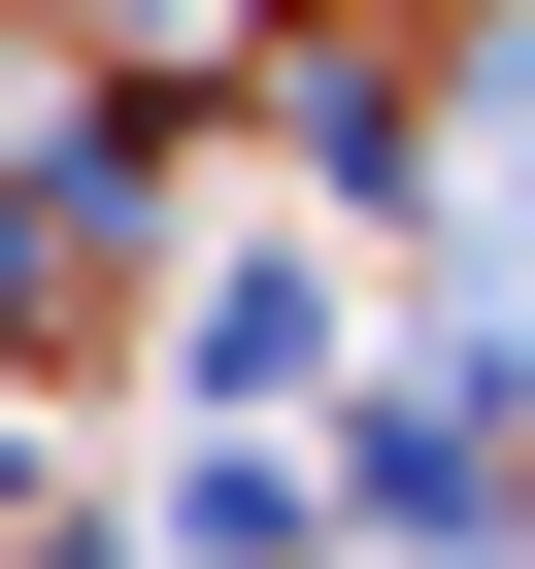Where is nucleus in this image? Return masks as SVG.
Returning a JSON list of instances; mask_svg holds the SVG:
<instances>
[{"label": "nucleus", "mask_w": 535, "mask_h": 569, "mask_svg": "<svg viewBox=\"0 0 535 569\" xmlns=\"http://www.w3.org/2000/svg\"><path fill=\"white\" fill-rule=\"evenodd\" d=\"M134 34H201V0H134Z\"/></svg>", "instance_id": "1"}]
</instances>
